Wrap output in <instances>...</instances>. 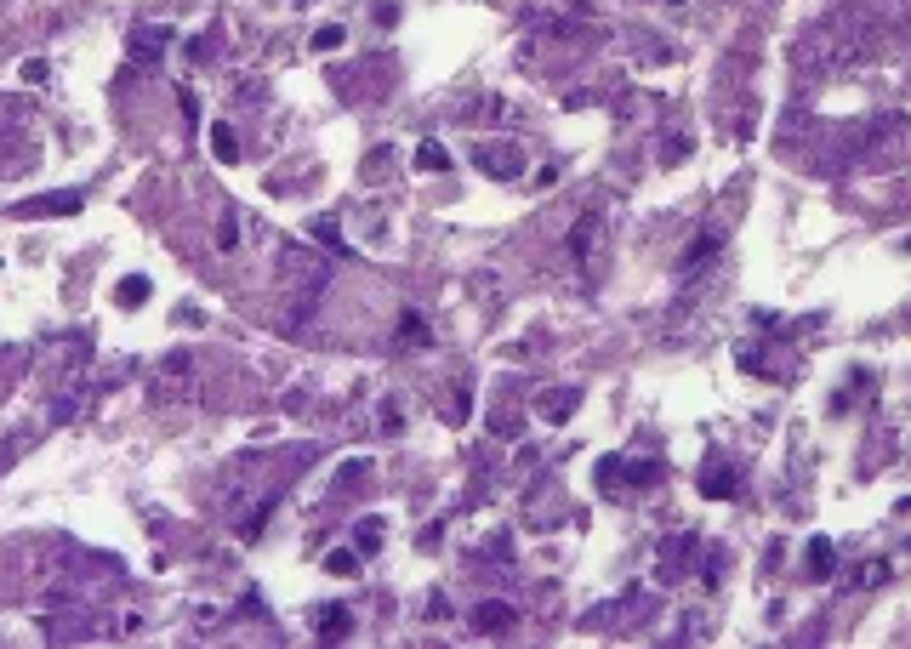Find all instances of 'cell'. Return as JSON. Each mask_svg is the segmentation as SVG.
I'll return each mask as SVG.
<instances>
[{
  "instance_id": "obj_1",
  "label": "cell",
  "mask_w": 911,
  "mask_h": 649,
  "mask_svg": "<svg viewBox=\"0 0 911 649\" xmlns=\"http://www.w3.org/2000/svg\"><path fill=\"white\" fill-rule=\"evenodd\" d=\"M473 160H478V172H485V177H496V182H507V177H519V172H524V154H519L513 143H507V148H490V143H485V148L473 154Z\"/></svg>"
},
{
  "instance_id": "obj_2",
  "label": "cell",
  "mask_w": 911,
  "mask_h": 649,
  "mask_svg": "<svg viewBox=\"0 0 911 649\" xmlns=\"http://www.w3.org/2000/svg\"><path fill=\"white\" fill-rule=\"evenodd\" d=\"M172 46V29L165 23H143V29H131V57L137 63H154V57Z\"/></svg>"
},
{
  "instance_id": "obj_3",
  "label": "cell",
  "mask_w": 911,
  "mask_h": 649,
  "mask_svg": "<svg viewBox=\"0 0 911 649\" xmlns=\"http://www.w3.org/2000/svg\"><path fill=\"white\" fill-rule=\"evenodd\" d=\"M593 245H598V211H581L576 216V234H569V251H576L581 268H593Z\"/></svg>"
},
{
  "instance_id": "obj_4",
  "label": "cell",
  "mask_w": 911,
  "mask_h": 649,
  "mask_svg": "<svg viewBox=\"0 0 911 649\" xmlns=\"http://www.w3.org/2000/svg\"><path fill=\"white\" fill-rule=\"evenodd\" d=\"M69 211H80V194H40L18 206V216H69Z\"/></svg>"
},
{
  "instance_id": "obj_5",
  "label": "cell",
  "mask_w": 911,
  "mask_h": 649,
  "mask_svg": "<svg viewBox=\"0 0 911 649\" xmlns=\"http://www.w3.org/2000/svg\"><path fill=\"white\" fill-rule=\"evenodd\" d=\"M701 490H706L713 502H730L735 490H740V473H735V468H723V461H713V468L701 473Z\"/></svg>"
},
{
  "instance_id": "obj_6",
  "label": "cell",
  "mask_w": 911,
  "mask_h": 649,
  "mask_svg": "<svg viewBox=\"0 0 911 649\" xmlns=\"http://www.w3.org/2000/svg\"><path fill=\"white\" fill-rule=\"evenodd\" d=\"M348 627H353V615L348 610H314V632H325V644H336V638H348Z\"/></svg>"
},
{
  "instance_id": "obj_7",
  "label": "cell",
  "mask_w": 911,
  "mask_h": 649,
  "mask_svg": "<svg viewBox=\"0 0 911 649\" xmlns=\"http://www.w3.org/2000/svg\"><path fill=\"white\" fill-rule=\"evenodd\" d=\"M713 257H718V234H701V240L689 245V257L678 262V274H684V280H695V268H701V262H713Z\"/></svg>"
},
{
  "instance_id": "obj_8",
  "label": "cell",
  "mask_w": 911,
  "mask_h": 649,
  "mask_svg": "<svg viewBox=\"0 0 911 649\" xmlns=\"http://www.w3.org/2000/svg\"><path fill=\"white\" fill-rule=\"evenodd\" d=\"M581 405V388H564V393H553V399H542V416L547 422H569V410Z\"/></svg>"
},
{
  "instance_id": "obj_9",
  "label": "cell",
  "mask_w": 911,
  "mask_h": 649,
  "mask_svg": "<svg viewBox=\"0 0 911 649\" xmlns=\"http://www.w3.org/2000/svg\"><path fill=\"white\" fill-rule=\"evenodd\" d=\"M148 291H154V285L143 280V274H131V280H120V285H114V302H120V308H143V302H148Z\"/></svg>"
},
{
  "instance_id": "obj_10",
  "label": "cell",
  "mask_w": 911,
  "mask_h": 649,
  "mask_svg": "<svg viewBox=\"0 0 911 649\" xmlns=\"http://www.w3.org/2000/svg\"><path fill=\"white\" fill-rule=\"evenodd\" d=\"M473 627L478 632H502V627H513V610H507V604H478Z\"/></svg>"
},
{
  "instance_id": "obj_11",
  "label": "cell",
  "mask_w": 911,
  "mask_h": 649,
  "mask_svg": "<svg viewBox=\"0 0 911 649\" xmlns=\"http://www.w3.org/2000/svg\"><path fill=\"white\" fill-rule=\"evenodd\" d=\"M399 342H410V348H427V342H434L427 319H422V314H405V319H399Z\"/></svg>"
},
{
  "instance_id": "obj_12",
  "label": "cell",
  "mask_w": 911,
  "mask_h": 649,
  "mask_svg": "<svg viewBox=\"0 0 911 649\" xmlns=\"http://www.w3.org/2000/svg\"><path fill=\"white\" fill-rule=\"evenodd\" d=\"M809 569H814V576H831V569H838V552H831V541L821 535V541H809Z\"/></svg>"
},
{
  "instance_id": "obj_13",
  "label": "cell",
  "mask_w": 911,
  "mask_h": 649,
  "mask_svg": "<svg viewBox=\"0 0 911 649\" xmlns=\"http://www.w3.org/2000/svg\"><path fill=\"white\" fill-rule=\"evenodd\" d=\"M211 154H217L223 165H234V160H240V137L228 131V126H217V131H211Z\"/></svg>"
},
{
  "instance_id": "obj_14",
  "label": "cell",
  "mask_w": 911,
  "mask_h": 649,
  "mask_svg": "<svg viewBox=\"0 0 911 649\" xmlns=\"http://www.w3.org/2000/svg\"><path fill=\"white\" fill-rule=\"evenodd\" d=\"M416 165H422V172H444L451 154H444V143H422V148H416Z\"/></svg>"
},
{
  "instance_id": "obj_15",
  "label": "cell",
  "mask_w": 911,
  "mask_h": 649,
  "mask_svg": "<svg viewBox=\"0 0 911 649\" xmlns=\"http://www.w3.org/2000/svg\"><path fill=\"white\" fill-rule=\"evenodd\" d=\"M314 46H319V52H336V46H342V23H325V29H314Z\"/></svg>"
},
{
  "instance_id": "obj_16",
  "label": "cell",
  "mask_w": 911,
  "mask_h": 649,
  "mask_svg": "<svg viewBox=\"0 0 911 649\" xmlns=\"http://www.w3.org/2000/svg\"><path fill=\"white\" fill-rule=\"evenodd\" d=\"M217 245H223V251H234V245H240V216H234V211L223 216V228H217Z\"/></svg>"
},
{
  "instance_id": "obj_17",
  "label": "cell",
  "mask_w": 911,
  "mask_h": 649,
  "mask_svg": "<svg viewBox=\"0 0 911 649\" xmlns=\"http://www.w3.org/2000/svg\"><path fill=\"white\" fill-rule=\"evenodd\" d=\"M325 569H331V576H353V569H359V552H331Z\"/></svg>"
},
{
  "instance_id": "obj_18",
  "label": "cell",
  "mask_w": 911,
  "mask_h": 649,
  "mask_svg": "<svg viewBox=\"0 0 911 649\" xmlns=\"http://www.w3.org/2000/svg\"><path fill=\"white\" fill-rule=\"evenodd\" d=\"M468 410H473V393H468V388H461V393L451 399V410H444V416H451V422L461 427V422H468Z\"/></svg>"
},
{
  "instance_id": "obj_19",
  "label": "cell",
  "mask_w": 911,
  "mask_h": 649,
  "mask_svg": "<svg viewBox=\"0 0 911 649\" xmlns=\"http://www.w3.org/2000/svg\"><path fill=\"white\" fill-rule=\"evenodd\" d=\"M376 541H382V518L359 524V547H365V552H376Z\"/></svg>"
},
{
  "instance_id": "obj_20",
  "label": "cell",
  "mask_w": 911,
  "mask_h": 649,
  "mask_svg": "<svg viewBox=\"0 0 911 649\" xmlns=\"http://www.w3.org/2000/svg\"><path fill=\"white\" fill-rule=\"evenodd\" d=\"M23 80H29V86L46 80V63H40V57H29V63H23Z\"/></svg>"
},
{
  "instance_id": "obj_21",
  "label": "cell",
  "mask_w": 911,
  "mask_h": 649,
  "mask_svg": "<svg viewBox=\"0 0 911 649\" xmlns=\"http://www.w3.org/2000/svg\"><path fill=\"white\" fill-rule=\"evenodd\" d=\"M906 251H911V240H906Z\"/></svg>"
}]
</instances>
